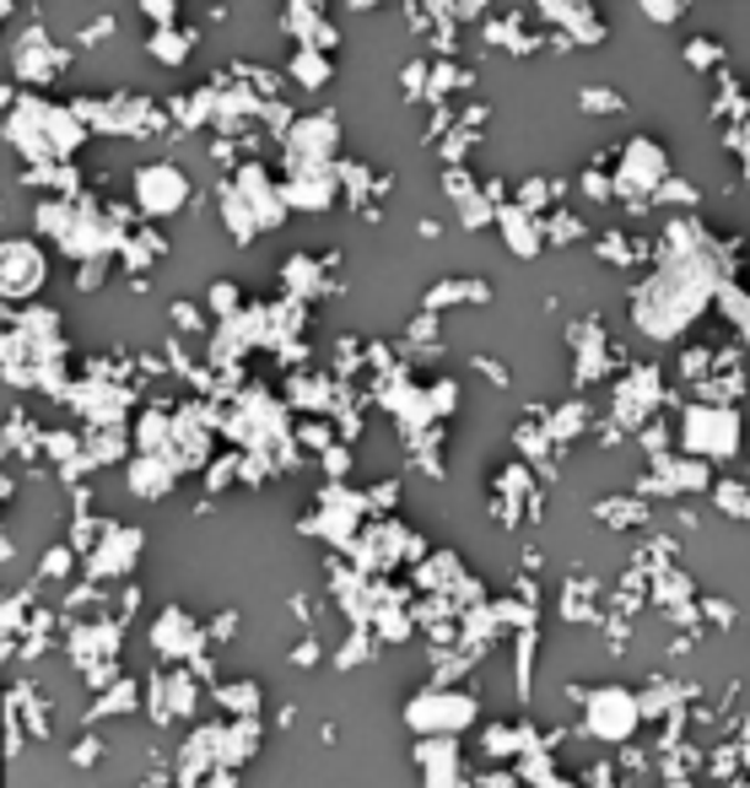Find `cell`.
I'll list each match as a JSON object with an SVG mask.
<instances>
[{
	"mask_svg": "<svg viewBox=\"0 0 750 788\" xmlns=\"http://www.w3.org/2000/svg\"><path fill=\"white\" fill-rule=\"evenodd\" d=\"M643 718H648V713H643V697L626 692V686H594V692H584V729L594 740L626 746Z\"/></svg>",
	"mask_w": 750,
	"mask_h": 788,
	"instance_id": "8992f818",
	"label": "cell"
},
{
	"mask_svg": "<svg viewBox=\"0 0 750 788\" xmlns=\"http://www.w3.org/2000/svg\"><path fill=\"white\" fill-rule=\"evenodd\" d=\"M340 120H335L330 109H319V114H302L292 130H287V152H292L297 167H330L335 146H340Z\"/></svg>",
	"mask_w": 750,
	"mask_h": 788,
	"instance_id": "9c48e42d",
	"label": "cell"
},
{
	"mask_svg": "<svg viewBox=\"0 0 750 788\" xmlns=\"http://www.w3.org/2000/svg\"><path fill=\"white\" fill-rule=\"evenodd\" d=\"M97 756H103V740H97V735H92V740H76V750H71V761H97Z\"/></svg>",
	"mask_w": 750,
	"mask_h": 788,
	"instance_id": "f546056e",
	"label": "cell"
},
{
	"mask_svg": "<svg viewBox=\"0 0 750 788\" xmlns=\"http://www.w3.org/2000/svg\"><path fill=\"white\" fill-rule=\"evenodd\" d=\"M163 233H157V222H135L125 233V244H120V254H125L130 265H157V254H163Z\"/></svg>",
	"mask_w": 750,
	"mask_h": 788,
	"instance_id": "d6986e66",
	"label": "cell"
},
{
	"mask_svg": "<svg viewBox=\"0 0 750 788\" xmlns=\"http://www.w3.org/2000/svg\"><path fill=\"white\" fill-rule=\"evenodd\" d=\"M130 707H141V692H135V680H114L97 703H92V713L97 718H109V713H130Z\"/></svg>",
	"mask_w": 750,
	"mask_h": 788,
	"instance_id": "cb8c5ba5",
	"label": "cell"
},
{
	"mask_svg": "<svg viewBox=\"0 0 750 788\" xmlns=\"http://www.w3.org/2000/svg\"><path fill=\"white\" fill-rule=\"evenodd\" d=\"M712 502H718L729 519H750V481L746 475H718V481H712Z\"/></svg>",
	"mask_w": 750,
	"mask_h": 788,
	"instance_id": "7402d4cb",
	"label": "cell"
},
{
	"mask_svg": "<svg viewBox=\"0 0 750 788\" xmlns=\"http://www.w3.org/2000/svg\"><path fill=\"white\" fill-rule=\"evenodd\" d=\"M669 184V157L665 146L654 141V135H631L621 146V157H616V190H621L631 206L643 211L659 190Z\"/></svg>",
	"mask_w": 750,
	"mask_h": 788,
	"instance_id": "5b68a950",
	"label": "cell"
},
{
	"mask_svg": "<svg viewBox=\"0 0 750 788\" xmlns=\"http://www.w3.org/2000/svg\"><path fill=\"white\" fill-rule=\"evenodd\" d=\"M578 109H588V114H621V92H605V86H584V92H578Z\"/></svg>",
	"mask_w": 750,
	"mask_h": 788,
	"instance_id": "484cf974",
	"label": "cell"
},
{
	"mask_svg": "<svg viewBox=\"0 0 750 788\" xmlns=\"http://www.w3.org/2000/svg\"><path fill=\"white\" fill-rule=\"evenodd\" d=\"M740 432H746V421L734 406H708V400H697L686 421H680V449L697 459H729L740 454Z\"/></svg>",
	"mask_w": 750,
	"mask_h": 788,
	"instance_id": "277c9868",
	"label": "cell"
},
{
	"mask_svg": "<svg viewBox=\"0 0 750 788\" xmlns=\"http://www.w3.org/2000/svg\"><path fill=\"white\" fill-rule=\"evenodd\" d=\"M0 287H6V297L11 303H28L33 291L49 282V249H43L39 238H6V249H0Z\"/></svg>",
	"mask_w": 750,
	"mask_h": 788,
	"instance_id": "52a82bcc",
	"label": "cell"
},
{
	"mask_svg": "<svg viewBox=\"0 0 750 788\" xmlns=\"http://www.w3.org/2000/svg\"><path fill=\"white\" fill-rule=\"evenodd\" d=\"M535 788H578V784H567V778H545V784H535Z\"/></svg>",
	"mask_w": 750,
	"mask_h": 788,
	"instance_id": "d6a6232c",
	"label": "cell"
},
{
	"mask_svg": "<svg viewBox=\"0 0 750 788\" xmlns=\"http://www.w3.org/2000/svg\"><path fill=\"white\" fill-rule=\"evenodd\" d=\"M86 141V125L71 114V109H60V103H43V98H22L17 103V114H11V146L17 152H28L33 163H49L60 167V157L71 152V146H82Z\"/></svg>",
	"mask_w": 750,
	"mask_h": 788,
	"instance_id": "7a4b0ae2",
	"label": "cell"
},
{
	"mask_svg": "<svg viewBox=\"0 0 750 788\" xmlns=\"http://www.w3.org/2000/svg\"><path fill=\"white\" fill-rule=\"evenodd\" d=\"M686 65H697V71H712V65H723V49H718V39H686Z\"/></svg>",
	"mask_w": 750,
	"mask_h": 788,
	"instance_id": "d4e9b609",
	"label": "cell"
},
{
	"mask_svg": "<svg viewBox=\"0 0 750 788\" xmlns=\"http://www.w3.org/2000/svg\"><path fill=\"white\" fill-rule=\"evenodd\" d=\"M362 502H368V513L389 508V502H400V481H378V487H368V492H362Z\"/></svg>",
	"mask_w": 750,
	"mask_h": 788,
	"instance_id": "83f0119b",
	"label": "cell"
},
{
	"mask_svg": "<svg viewBox=\"0 0 750 788\" xmlns=\"http://www.w3.org/2000/svg\"><path fill=\"white\" fill-rule=\"evenodd\" d=\"M287 76H292V86L319 92V86L335 82V60L325 49H292V54H287Z\"/></svg>",
	"mask_w": 750,
	"mask_h": 788,
	"instance_id": "ac0fdd59",
	"label": "cell"
},
{
	"mask_svg": "<svg viewBox=\"0 0 750 788\" xmlns=\"http://www.w3.org/2000/svg\"><path fill=\"white\" fill-rule=\"evenodd\" d=\"M216 703L227 707L233 718H259V707H265V692H259L254 680H227V686H216Z\"/></svg>",
	"mask_w": 750,
	"mask_h": 788,
	"instance_id": "44dd1931",
	"label": "cell"
},
{
	"mask_svg": "<svg viewBox=\"0 0 750 788\" xmlns=\"http://www.w3.org/2000/svg\"><path fill=\"white\" fill-rule=\"evenodd\" d=\"M141 545H146V535H141L135 524H103L97 545L86 551V567H92L97 579H109V573H130V567H135V556H141Z\"/></svg>",
	"mask_w": 750,
	"mask_h": 788,
	"instance_id": "30bf717a",
	"label": "cell"
},
{
	"mask_svg": "<svg viewBox=\"0 0 750 788\" xmlns=\"http://www.w3.org/2000/svg\"><path fill=\"white\" fill-rule=\"evenodd\" d=\"M76 556H82L76 545H49V551H43V573H49V579H65Z\"/></svg>",
	"mask_w": 750,
	"mask_h": 788,
	"instance_id": "4316f807",
	"label": "cell"
},
{
	"mask_svg": "<svg viewBox=\"0 0 750 788\" xmlns=\"http://www.w3.org/2000/svg\"><path fill=\"white\" fill-rule=\"evenodd\" d=\"M475 373H486L492 383H507V368H502L497 357H475Z\"/></svg>",
	"mask_w": 750,
	"mask_h": 788,
	"instance_id": "4dcf8cb0",
	"label": "cell"
},
{
	"mask_svg": "<svg viewBox=\"0 0 750 788\" xmlns=\"http://www.w3.org/2000/svg\"><path fill=\"white\" fill-rule=\"evenodd\" d=\"M475 718H481V703L470 692H459V686H421L405 703V724L421 740H459Z\"/></svg>",
	"mask_w": 750,
	"mask_h": 788,
	"instance_id": "3957f363",
	"label": "cell"
},
{
	"mask_svg": "<svg viewBox=\"0 0 750 788\" xmlns=\"http://www.w3.org/2000/svg\"><path fill=\"white\" fill-rule=\"evenodd\" d=\"M281 22H287V33L297 39V49H325V54H330L335 43H340L335 22L325 17V11H319V6H292Z\"/></svg>",
	"mask_w": 750,
	"mask_h": 788,
	"instance_id": "9a60e30c",
	"label": "cell"
},
{
	"mask_svg": "<svg viewBox=\"0 0 750 788\" xmlns=\"http://www.w3.org/2000/svg\"><path fill=\"white\" fill-rule=\"evenodd\" d=\"M746 481H750V475H746Z\"/></svg>",
	"mask_w": 750,
	"mask_h": 788,
	"instance_id": "836d02e7",
	"label": "cell"
},
{
	"mask_svg": "<svg viewBox=\"0 0 750 788\" xmlns=\"http://www.w3.org/2000/svg\"><path fill=\"white\" fill-rule=\"evenodd\" d=\"M541 17L562 22L573 43H599L605 39V17H599L594 6H541Z\"/></svg>",
	"mask_w": 750,
	"mask_h": 788,
	"instance_id": "e0dca14e",
	"label": "cell"
},
{
	"mask_svg": "<svg viewBox=\"0 0 750 788\" xmlns=\"http://www.w3.org/2000/svg\"><path fill=\"white\" fill-rule=\"evenodd\" d=\"M497 227H502V238H507V249L524 254V259H535V254L551 244V238H545V216H530L524 206H507L497 216Z\"/></svg>",
	"mask_w": 750,
	"mask_h": 788,
	"instance_id": "5bb4252c",
	"label": "cell"
},
{
	"mask_svg": "<svg viewBox=\"0 0 750 788\" xmlns=\"http://www.w3.org/2000/svg\"><path fill=\"white\" fill-rule=\"evenodd\" d=\"M417 761L427 788H470V767L459 740H417Z\"/></svg>",
	"mask_w": 750,
	"mask_h": 788,
	"instance_id": "7c38bea8",
	"label": "cell"
},
{
	"mask_svg": "<svg viewBox=\"0 0 750 788\" xmlns=\"http://www.w3.org/2000/svg\"><path fill=\"white\" fill-rule=\"evenodd\" d=\"M492 287L486 282H475V276H443V282H432L427 297H421V308L427 314H438V308H454V303H486Z\"/></svg>",
	"mask_w": 750,
	"mask_h": 788,
	"instance_id": "2e32d148",
	"label": "cell"
},
{
	"mask_svg": "<svg viewBox=\"0 0 750 788\" xmlns=\"http://www.w3.org/2000/svg\"><path fill=\"white\" fill-rule=\"evenodd\" d=\"M189 201V178H184V167L173 163H152L135 173V206L146 222H163V216H178Z\"/></svg>",
	"mask_w": 750,
	"mask_h": 788,
	"instance_id": "ba28073f",
	"label": "cell"
},
{
	"mask_svg": "<svg viewBox=\"0 0 750 788\" xmlns=\"http://www.w3.org/2000/svg\"><path fill=\"white\" fill-rule=\"evenodd\" d=\"M173 487H178V459L173 454L130 459V492H141V498H167Z\"/></svg>",
	"mask_w": 750,
	"mask_h": 788,
	"instance_id": "4fadbf2b",
	"label": "cell"
},
{
	"mask_svg": "<svg viewBox=\"0 0 750 788\" xmlns=\"http://www.w3.org/2000/svg\"><path fill=\"white\" fill-rule=\"evenodd\" d=\"M152 643H157L163 659H195V654L206 648V626L195 622L189 611L167 605L163 616H157V626H152Z\"/></svg>",
	"mask_w": 750,
	"mask_h": 788,
	"instance_id": "8fae6325",
	"label": "cell"
},
{
	"mask_svg": "<svg viewBox=\"0 0 750 788\" xmlns=\"http://www.w3.org/2000/svg\"><path fill=\"white\" fill-rule=\"evenodd\" d=\"M319 659V643H314V637H308V643H297L292 648V664H314Z\"/></svg>",
	"mask_w": 750,
	"mask_h": 788,
	"instance_id": "1f68e13d",
	"label": "cell"
},
{
	"mask_svg": "<svg viewBox=\"0 0 750 788\" xmlns=\"http://www.w3.org/2000/svg\"><path fill=\"white\" fill-rule=\"evenodd\" d=\"M643 17H648V22H680V17H686V6H669V0L654 6V0H648V6H643Z\"/></svg>",
	"mask_w": 750,
	"mask_h": 788,
	"instance_id": "f1b7e54d",
	"label": "cell"
},
{
	"mask_svg": "<svg viewBox=\"0 0 750 788\" xmlns=\"http://www.w3.org/2000/svg\"><path fill=\"white\" fill-rule=\"evenodd\" d=\"M594 513H599L605 524H616V530H631V524L648 519V498H643V492H621V498L594 502Z\"/></svg>",
	"mask_w": 750,
	"mask_h": 788,
	"instance_id": "ffe728a7",
	"label": "cell"
},
{
	"mask_svg": "<svg viewBox=\"0 0 750 788\" xmlns=\"http://www.w3.org/2000/svg\"><path fill=\"white\" fill-rule=\"evenodd\" d=\"M189 43H195V33L189 28H157L152 33V60H163V65H178V60H189Z\"/></svg>",
	"mask_w": 750,
	"mask_h": 788,
	"instance_id": "603a6c76",
	"label": "cell"
},
{
	"mask_svg": "<svg viewBox=\"0 0 750 788\" xmlns=\"http://www.w3.org/2000/svg\"><path fill=\"white\" fill-rule=\"evenodd\" d=\"M718 276H712V254H669L665 265L637 287L631 297V319H637V330L654 335V340H669V335H680L697 314H702V303L718 297Z\"/></svg>",
	"mask_w": 750,
	"mask_h": 788,
	"instance_id": "6da1fadb",
	"label": "cell"
}]
</instances>
